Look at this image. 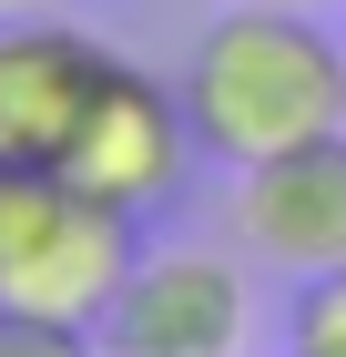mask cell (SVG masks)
<instances>
[{
    "label": "cell",
    "mask_w": 346,
    "mask_h": 357,
    "mask_svg": "<svg viewBox=\"0 0 346 357\" xmlns=\"http://www.w3.org/2000/svg\"><path fill=\"white\" fill-rule=\"evenodd\" d=\"M0 10H52V0H0Z\"/></svg>",
    "instance_id": "obj_9"
},
{
    "label": "cell",
    "mask_w": 346,
    "mask_h": 357,
    "mask_svg": "<svg viewBox=\"0 0 346 357\" xmlns=\"http://www.w3.org/2000/svg\"><path fill=\"white\" fill-rule=\"evenodd\" d=\"M184 112L214 164H275L316 133H346V52L306 21V0H235L184 61Z\"/></svg>",
    "instance_id": "obj_1"
},
{
    "label": "cell",
    "mask_w": 346,
    "mask_h": 357,
    "mask_svg": "<svg viewBox=\"0 0 346 357\" xmlns=\"http://www.w3.org/2000/svg\"><path fill=\"white\" fill-rule=\"evenodd\" d=\"M112 52L52 10H0V164H61Z\"/></svg>",
    "instance_id": "obj_5"
},
{
    "label": "cell",
    "mask_w": 346,
    "mask_h": 357,
    "mask_svg": "<svg viewBox=\"0 0 346 357\" xmlns=\"http://www.w3.org/2000/svg\"><path fill=\"white\" fill-rule=\"evenodd\" d=\"M0 357H102L92 327L72 317H21V306H0Z\"/></svg>",
    "instance_id": "obj_8"
},
{
    "label": "cell",
    "mask_w": 346,
    "mask_h": 357,
    "mask_svg": "<svg viewBox=\"0 0 346 357\" xmlns=\"http://www.w3.org/2000/svg\"><path fill=\"white\" fill-rule=\"evenodd\" d=\"M133 225L143 215L81 194L61 164H0V306L102 327V306L123 296V275L143 255Z\"/></svg>",
    "instance_id": "obj_2"
},
{
    "label": "cell",
    "mask_w": 346,
    "mask_h": 357,
    "mask_svg": "<svg viewBox=\"0 0 346 357\" xmlns=\"http://www.w3.org/2000/svg\"><path fill=\"white\" fill-rule=\"evenodd\" d=\"M295 357H346V266L306 275V296H295Z\"/></svg>",
    "instance_id": "obj_7"
},
{
    "label": "cell",
    "mask_w": 346,
    "mask_h": 357,
    "mask_svg": "<svg viewBox=\"0 0 346 357\" xmlns=\"http://www.w3.org/2000/svg\"><path fill=\"white\" fill-rule=\"evenodd\" d=\"M194 153L204 143H194L184 82H153L133 61H112L102 92H92V112H81V133H72V153H61V174L81 194H102V204H123V215H163L184 194Z\"/></svg>",
    "instance_id": "obj_3"
},
{
    "label": "cell",
    "mask_w": 346,
    "mask_h": 357,
    "mask_svg": "<svg viewBox=\"0 0 346 357\" xmlns=\"http://www.w3.org/2000/svg\"><path fill=\"white\" fill-rule=\"evenodd\" d=\"M244 337H255L244 275L194 245L133 255L123 296L102 306V357H244Z\"/></svg>",
    "instance_id": "obj_4"
},
{
    "label": "cell",
    "mask_w": 346,
    "mask_h": 357,
    "mask_svg": "<svg viewBox=\"0 0 346 357\" xmlns=\"http://www.w3.org/2000/svg\"><path fill=\"white\" fill-rule=\"evenodd\" d=\"M235 235L285 275L346 266V133H316L295 153H275V164H244L235 174Z\"/></svg>",
    "instance_id": "obj_6"
}]
</instances>
